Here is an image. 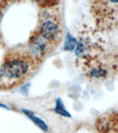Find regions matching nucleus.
Segmentation results:
<instances>
[{
  "label": "nucleus",
  "mask_w": 118,
  "mask_h": 133,
  "mask_svg": "<svg viewBox=\"0 0 118 133\" xmlns=\"http://www.w3.org/2000/svg\"><path fill=\"white\" fill-rule=\"evenodd\" d=\"M50 43L43 38L39 32L33 33L28 44V54L35 61L41 60L48 51Z\"/></svg>",
  "instance_id": "2"
},
{
  "label": "nucleus",
  "mask_w": 118,
  "mask_h": 133,
  "mask_svg": "<svg viewBox=\"0 0 118 133\" xmlns=\"http://www.w3.org/2000/svg\"><path fill=\"white\" fill-rule=\"evenodd\" d=\"M37 4L42 8H48L55 6L59 3V0H35Z\"/></svg>",
  "instance_id": "7"
},
{
  "label": "nucleus",
  "mask_w": 118,
  "mask_h": 133,
  "mask_svg": "<svg viewBox=\"0 0 118 133\" xmlns=\"http://www.w3.org/2000/svg\"><path fill=\"white\" fill-rule=\"evenodd\" d=\"M77 44V42L76 39L72 37L69 33H68L66 36L65 44H64V49L66 51H72L74 49Z\"/></svg>",
  "instance_id": "6"
},
{
  "label": "nucleus",
  "mask_w": 118,
  "mask_h": 133,
  "mask_svg": "<svg viewBox=\"0 0 118 133\" xmlns=\"http://www.w3.org/2000/svg\"><path fill=\"white\" fill-rule=\"evenodd\" d=\"M55 112L61 116L65 117H71V115L69 112L66 110L64 107V105L61 98H57L56 101V105L55 108Z\"/></svg>",
  "instance_id": "5"
},
{
  "label": "nucleus",
  "mask_w": 118,
  "mask_h": 133,
  "mask_svg": "<svg viewBox=\"0 0 118 133\" xmlns=\"http://www.w3.org/2000/svg\"><path fill=\"white\" fill-rule=\"evenodd\" d=\"M110 2H113V3H117L118 0H109Z\"/></svg>",
  "instance_id": "9"
},
{
  "label": "nucleus",
  "mask_w": 118,
  "mask_h": 133,
  "mask_svg": "<svg viewBox=\"0 0 118 133\" xmlns=\"http://www.w3.org/2000/svg\"><path fill=\"white\" fill-rule=\"evenodd\" d=\"M0 107L2 108H4V109H6V110H10V108H8V106L5 105H4V104H2L0 103Z\"/></svg>",
  "instance_id": "8"
},
{
  "label": "nucleus",
  "mask_w": 118,
  "mask_h": 133,
  "mask_svg": "<svg viewBox=\"0 0 118 133\" xmlns=\"http://www.w3.org/2000/svg\"><path fill=\"white\" fill-rule=\"evenodd\" d=\"M22 112L24 114L28 117L30 119H31L32 121H33L34 123H35L36 125H37L38 128L41 129V130L44 131V132H46V131L48 130V127L47 124L46 123L45 121H43L41 118H39V117H37L34 114V112L31 111V110H25V109H23Z\"/></svg>",
  "instance_id": "4"
},
{
  "label": "nucleus",
  "mask_w": 118,
  "mask_h": 133,
  "mask_svg": "<svg viewBox=\"0 0 118 133\" xmlns=\"http://www.w3.org/2000/svg\"><path fill=\"white\" fill-rule=\"evenodd\" d=\"M35 60L28 54H12L7 57L0 69V83L14 85L31 72Z\"/></svg>",
  "instance_id": "1"
},
{
  "label": "nucleus",
  "mask_w": 118,
  "mask_h": 133,
  "mask_svg": "<svg viewBox=\"0 0 118 133\" xmlns=\"http://www.w3.org/2000/svg\"><path fill=\"white\" fill-rule=\"evenodd\" d=\"M38 32L49 43L57 44L61 39L62 28L55 21L46 20L41 24Z\"/></svg>",
  "instance_id": "3"
}]
</instances>
